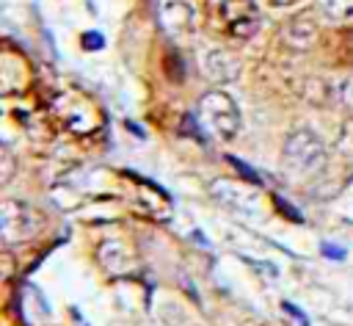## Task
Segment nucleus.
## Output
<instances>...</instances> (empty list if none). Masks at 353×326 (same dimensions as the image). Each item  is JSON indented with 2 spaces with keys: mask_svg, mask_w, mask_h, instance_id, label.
Wrapping results in <instances>:
<instances>
[{
  "mask_svg": "<svg viewBox=\"0 0 353 326\" xmlns=\"http://www.w3.org/2000/svg\"><path fill=\"white\" fill-rule=\"evenodd\" d=\"M160 19L171 36H185L196 28V8L190 0H160Z\"/></svg>",
  "mask_w": 353,
  "mask_h": 326,
  "instance_id": "39448f33",
  "label": "nucleus"
},
{
  "mask_svg": "<svg viewBox=\"0 0 353 326\" xmlns=\"http://www.w3.org/2000/svg\"><path fill=\"white\" fill-rule=\"evenodd\" d=\"M273 8H290V6H298L301 0H268Z\"/></svg>",
  "mask_w": 353,
  "mask_h": 326,
  "instance_id": "9b49d317",
  "label": "nucleus"
},
{
  "mask_svg": "<svg viewBox=\"0 0 353 326\" xmlns=\"http://www.w3.org/2000/svg\"><path fill=\"white\" fill-rule=\"evenodd\" d=\"M41 227H44V218L30 204L17 202V199H6L0 204V229H3V240L6 243L30 240L33 235H39Z\"/></svg>",
  "mask_w": 353,
  "mask_h": 326,
  "instance_id": "20e7f679",
  "label": "nucleus"
},
{
  "mask_svg": "<svg viewBox=\"0 0 353 326\" xmlns=\"http://www.w3.org/2000/svg\"><path fill=\"white\" fill-rule=\"evenodd\" d=\"M317 3H320V11L334 22L353 19V0H317Z\"/></svg>",
  "mask_w": 353,
  "mask_h": 326,
  "instance_id": "6e6552de",
  "label": "nucleus"
},
{
  "mask_svg": "<svg viewBox=\"0 0 353 326\" xmlns=\"http://www.w3.org/2000/svg\"><path fill=\"white\" fill-rule=\"evenodd\" d=\"M11 174H14V157H11L8 149H3V177H0V182H8Z\"/></svg>",
  "mask_w": 353,
  "mask_h": 326,
  "instance_id": "9d476101",
  "label": "nucleus"
},
{
  "mask_svg": "<svg viewBox=\"0 0 353 326\" xmlns=\"http://www.w3.org/2000/svg\"><path fill=\"white\" fill-rule=\"evenodd\" d=\"M201 69L212 83H229L240 75V58L226 47H215V50L204 52Z\"/></svg>",
  "mask_w": 353,
  "mask_h": 326,
  "instance_id": "423d86ee",
  "label": "nucleus"
},
{
  "mask_svg": "<svg viewBox=\"0 0 353 326\" xmlns=\"http://www.w3.org/2000/svg\"><path fill=\"white\" fill-rule=\"evenodd\" d=\"M284 169L295 177H312L320 174L328 163V149L320 141V135L309 127H298L287 135L284 149H281Z\"/></svg>",
  "mask_w": 353,
  "mask_h": 326,
  "instance_id": "f257e3e1",
  "label": "nucleus"
},
{
  "mask_svg": "<svg viewBox=\"0 0 353 326\" xmlns=\"http://www.w3.org/2000/svg\"><path fill=\"white\" fill-rule=\"evenodd\" d=\"M196 111H199L201 127L210 135H215L218 141H232L240 133V108L226 91L212 88V91L201 94Z\"/></svg>",
  "mask_w": 353,
  "mask_h": 326,
  "instance_id": "f03ea898",
  "label": "nucleus"
},
{
  "mask_svg": "<svg viewBox=\"0 0 353 326\" xmlns=\"http://www.w3.org/2000/svg\"><path fill=\"white\" fill-rule=\"evenodd\" d=\"M281 36H284V41H287L292 50H306V47H312L314 39H317V22H314V17H312L309 11L295 14V17H290L287 25L281 28Z\"/></svg>",
  "mask_w": 353,
  "mask_h": 326,
  "instance_id": "0eeeda50",
  "label": "nucleus"
},
{
  "mask_svg": "<svg viewBox=\"0 0 353 326\" xmlns=\"http://www.w3.org/2000/svg\"><path fill=\"white\" fill-rule=\"evenodd\" d=\"M215 19L229 39L245 41L259 30L262 14L254 0H221L215 8Z\"/></svg>",
  "mask_w": 353,
  "mask_h": 326,
  "instance_id": "7ed1b4c3",
  "label": "nucleus"
},
{
  "mask_svg": "<svg viewBox=\"0 0 353 326\" xmlns=\"http://www.w3.org/2000/svg\"><path fill=\"white\" fill-rule=\"evenodd\" d=\"M339 64L353 66V28L342 30V36H339Z\"/></svg>",
  "mask_w": 353,
  "mask_h": 326,
  "instance_id": "1a4fd4ad",
  "label": "nucleus"
}]
</instances>
